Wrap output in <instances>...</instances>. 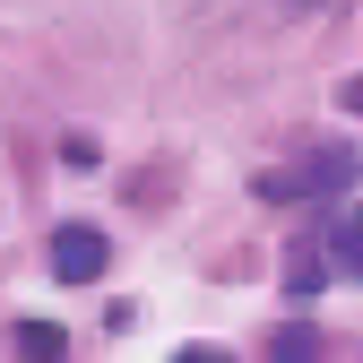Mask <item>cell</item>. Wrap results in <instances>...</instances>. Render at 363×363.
<instances>
[{
	"mask_svg": "<svg viewBox=\"0 0 363 363\" xmlns=\"http://www.w3.org/2000/svg\"><path fill=\"white\" fill-rule=\"evenodd\" d=\"M337 277H363V199L346 216H329V225H311V234L286 251V286L294 294H320Z\"/></svg>",
	"mask_w": 363,
	"mask_h": 363,
	"instance_id": "1",
	"label": "cell"
},
{
	"mask_svg": "<svg viewBox=\"0 0 363 363\" xmlns=\"http://www.w3.org/2000/svg\"><path fill=\"white\" fill-rule=\"evenodd\" d=\"M259 191H268V199H329V191H354V156H346V147H320V156L294 164V173H268Z\"/></svg>",
	"mask_w": 363,
	"mask_h": 363,
	"instance_id": "2",
	"label": "cell"
},
{
	"mask_svg": "<svg viewBox=\"0 0 363 363\" xmlns=\"http://www.w3.org/2000/svg\"><path fill=\"white\" fill-rule=\"evenodd\" d=\"M104 259H113V242L96 234V225H61V234H52V277H61V286L104 277Z\"/></svg>",
	"mask_w": 363,
	"mask_h": 363,
	"instance_id": "3",
	"label": "cell"
},
{
	"mask_svg": "<svg viewBox=\"0 0 363 363\" xmlns=\"http://www.w3.org/2000/svg\"><path fill=\"white\" fill-rule=\"evenodd\" d=\"M18 354L26 363H61V329L52 320H18Z\"/></svg>",
	"mask_w": 363,
	"mask_h": 363,
	"instance_id": "4",
	"label": "cell"
},
{
	"mask_svg": "<svg viewBox=\"0 0 363 363\" xmlns=\"http://www.w3.org/2000/svg\"><path fill=\"white\" fill-rule=\"evenodd\" d=\"M268 363H320V329H277Z\"/></svg>",
	"mask_w": 363,
	"mask_h": 363,
	"instance_id": "5",
	"label": "cell"
},
{
	"mask_svg": "<svg viewBox=\"0 0 363 363\" xmlns=\"http://www.w3.org/2000/svg\"><path fill=\"white\" fill-rule=\"evenodd\" d=\"M173 363H234V354H225V346H182Z\"/></svg>",
	"mask_w": 363,
	"mask_h": 363,
	"instance_id": "6",
	"label": "cell"
},
{
	"mask_svg": "<svg viewBox=\"0 0 363 363\" xmlns=\"http://www.w3.org/2000/svg\"><path fill=\"white\" fill-rule=\"evenodd\" d=\"M337 104H346V113H354V121H363V69H354V78H346V86H337Z\"/></svg>",
	"mask_w": 363,
	"mask_h": 363,
	"instance_id": "7",
	"label": "cell"
}]
</instances>
